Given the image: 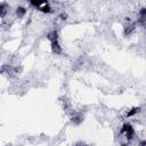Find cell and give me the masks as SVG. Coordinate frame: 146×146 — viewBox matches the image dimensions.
<instances>
[{
  "label": "cell",
  "mask_w": 146,
  "mask_h": 146,
  "mask_svg": "<svg viewBox=\"0 0 146 146\" xmlns=\"http://www.w3.org/2000/svg\"><path fill=\"white\" fill-rule=\"evenodd\" d=\"M26 13H27V9H26L25 7H17V8H16V15H17L19 18L24 17V16L26 15Z\"/></svg>",
  "instance_id": "cell-1"
},
{
  "label": "cell",
  "mask_w": 146,
  "mask_h": 146,
  "mask_svg": "<svg viewBox=\"0 0 146 146\" xmlns=\"http://www.w3.org/2000/svg\"><path fill=\"white\" fill-rule=\"evenodd\" d=\"M140 111V107H133L132 110H130V111H128V113H127V117H131V116H135L138 112Z\"/></svg>",
  "instance_id": "cell-2"
},
{
  "label": "cell",
  "mask_w": 146,
  "mask_h": 146,
  "mask_svg": "<svg viewBox=\"0 0 146 146\" xmlns=\"http://www.w3.org/2000/svg\"><path fill=\"white\" fill-rule=\"evenodd\" d=\"M138 146H146V139H143L138 143Z\"/></svg>",
  "instance_id": "cell-3"
}]
</instances>
